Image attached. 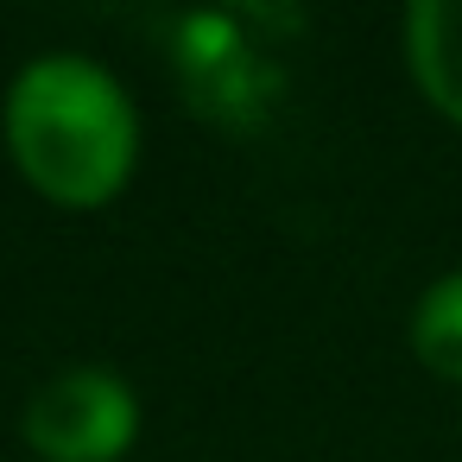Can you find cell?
<instances>
[{
	"mask_svg": "<svg viewBox=\"0 0 462 462\" xmlns=\"http://www.w3.org/2000/svg\"><path fill=\"white\" fill-rule=\"evenodd\" d=\"M411 355L437 374V380H456L462 386V266L430 279L411 304Z\"/></svg>",
	"mask_w": 462,
	"mask_h": 462,
	"instance_id": "4",
	"label": "cell"
},
{
	"mask_svg": "<svg viewBox=\"0 0 462 462\" xmlns=\"http://www.w3.org/2000/svg\"><path fill=\"white\" fill-rule=\"evenodd\" d=\"M20 437L39 462H121L140 437V393L115 367H64L32 386Z\"/></svg>",
	"mask_w": 462,
	"mask_h": 462,
	"instance_id": "2",
	"label": "cell"
},
{
	"mask_svg": "<svg viewBox=\"0 0 462 462\" xmlns=\"http://www.w3.org/2000/svg\"><path fill=\"white\" fill-rule=\"evenodd\" d=\"M405 64L424 102L462 127V0H418L405 14Z\"/></svg>",
	"mask_w": 462,
	"mask_h": 462,
	"instance_id": "3",
	"label": "cell"
},
{
	"mask_svg": "<svg viewBox=\"0 0 462 462\" xmlns=\"http://www.w3.org/2000/svg\"><path fill=\"white\" fill-rule=\"evenodd\" d=\"M0 134L20 178L64 209H102L140 165V108L121 77L83 51L32 58L0 102Z\"/></svg>",
	"mask_w": 462,
	"mask_h": 462,
	"instance_id": "1",
	"label": "cell"
}]
</instances>
